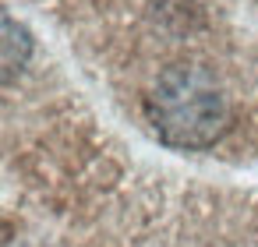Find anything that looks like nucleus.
Wrapping results in <instances>:
<instances>
[{"instance_id": "obj_1", "label": "nucleus", "mask_w": 258, "mask_h": 247, "mask_svg": "<svg viewBox=\"0 0 258 247\" xmlns=\"http://www.w3.org/2000/svg\"><path fill=\"white\" fill-rule=\"evenodd\" d=\"M145 117L170 148L198 152L216 145L233 120L223 81L198 64H177L156 78L145 96Z\"/></svg>"}, {"instance_id": "obj_2", "label": "nucleus", "mask_w": 258, "mask_h": 247, "mask_svg": "<svg viewBox=\"0 0 258 247\" xmlns=\"http://www.w3.org/2000/svg\"><path fill=\"white\" fill-rule=\"evenodd\" d=\"M32 60V32L0 8V85L18 78Z\"/></svg>"}]
</instances>
